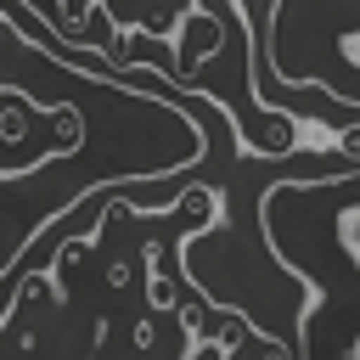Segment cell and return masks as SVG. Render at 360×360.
Returning <instances> with one entry per match:
<instances>
[{
  "label": "cell",
  "mask_w": 360,
  "mask_h": 360,
  "mask_svg": "<svg viewBox=\"0 0 360 360\" xmlns=\"http://www.w3.org/2000/svg\"><path fill=\"white\" fill-rule=\"evenodd\" d=\"M349 242H354V259H360V214L349 219Z\"/></svg>",
  "instance_id": "cell-1"
}]
</instances>
